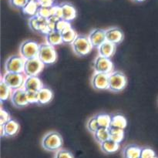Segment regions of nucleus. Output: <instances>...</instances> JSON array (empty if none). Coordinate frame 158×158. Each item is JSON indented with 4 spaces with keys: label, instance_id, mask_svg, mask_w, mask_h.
Listing matches in <instances>:
<instances>
[{
    "label": "nucleus",
    "instance_id": "nucleus-1",
    "mask_svg": "<svg viewBox=\"0 0 158 158\" xmlns=\"http://www.w3.org/2000/svg\"><path fill=\"white\" fill-rule=\"evenodd\" d=\"M63 146V138L58 132L47 133L42 140V147L48 151H58Z\"/></svg>",
    "mask_w": 158,
    "mask_h": 158
},
{
    "label": "nucleus",
    "instance_id": "nucleus-2",
    "mask_svg": "<svg viewBox=\"0 0 158 158\" xmlns=\"http://www.w3.org/2000/svg\"><path fill=\"white\" fill-rule=\"evenodd\" d=\"M37 58L44 66L51 65L56 61V51L54 46H50L47 43H42V44H40Z\"/></svg>",
    "mask_w": 158,
    "mask_h": 158
},
{
    "label": "nucleus",
    "instance_id": "nucleus-3",
    "mask_svg": "<svg viewBox=\"0 0 158 158\" xmlns=\"http://www.w3.org/2000/svg\"><path fill=\"white\" fill-rule=\"evenodd\" d=\"M127 83L126 76L122 72L116 71L109 74V89L112 92H121L125 89Z\"/></svg>",
    "mask_w": 158,
    "mask_h": 158
},
{
    "label": "nucleus",
    "instance_id": "nucleus-4",
    "mask_svg": "<svg viewBox=\"0 0 158 158\" xmlns=\"http://www.w3.org/2000/svg\"><path fill=\"white\" fill-rule=\"evenodd\" d=\"M73 52L79 56H85L90 53L93 46L89 42L88 36L78 35L75 41L72 43Z\"/></svg>",
    "mask_w": 158,
    "mask_h": 158
},
{
    "label": "nucleus",
    "instance_id": "nucleus-5",
    "mask_svg": "<svg viewBox=\"0 0 158 158\" xmlns=\"http://www.w3.org/2000/svg\"><path fill=\"white\" fill-rule=\"evenodd\" d=\"M40 45L32 40H26L23 42L19 47V54L24 60H31L37 58Z\"/></svg>",
    "mask_w": 158,
    "mask_h": 158
},
{
    "label": "nucleus",
    "instance_id": "nucleus-6",
    "mask_svg": "<svg viewBox=\"0 0 158 158\" xmlns=\"http://www.w3.org/2000/svg\"><path fill=\"white\" fill-rule=\"evenodd\" d=\"M25 80L26 78L24 73H13L7 72H6L2 79V81L4 82L12 90H16L23 88Z\"/></svg>",
    "mask_w": 158,
    "mask_h": 158
},
{
    "label": "nucleus",
    "instance_id": "nucleus-7",
    "mask_svg": "<svg viewBox=\"0 0 158 158\" xmlns=\"http://www.w3.org/2000/svg\"><path fill=\"white\" fill-rule=\"evenodd\" d=\"M25 62L26 60H24L21 56H11L5 63V70L7 73H24Z\"/></svg>",
    "mask_w": 158,
    "mask_h": 158
},
{
    "label": "nucleus",
    "instance_id": "nucleus-8",
    "mask_svg": "<svg viewBox=\"0 0 158 158\" xmlns=\"http://www.w3.org/2000/svg\"><path fill=\"white\" fill-rule=\"evenodd\" d=\"M94 69L95 73L110 74L114 70V64L109 58L98 56L94 62Z\"/></svg>",
    "mask_w": 158,
    "mask_h": 158
},
{
    "label": "nucleus",
    "instance_id": "nucleus-9",
    "mask_svg": "<svg viewBox=\"0 0 158 158\" xmlns=\"http://www.w3.org/2000/svg\"><path fill=\"white\" fill-rule=\"evenodd\" d=\"M44 68V65L38 58L27 60L25 62L24 74L26 77H37Z\"/></svg>",
    "mask_w": 158,
    "mask_h": 158
},
{
    "label": "nucleus",
    "instance_id": "nucleus-10",
    "mask_svg": "<svg viewBox=\"0 0 158 158\" xmlns=\"http://www.w3.org/2000/svg\"><path fill=\"white\" fill-rule=\"evenodd\" d=\"M91 84L96 90L102 91L109 89V74L95 73L93 75Z\"/></svg>",
    "mask_w": 158,
    "mask_h": 158
},
{
    "label": "nucleus",
    "instance_id": "nucleus-11",
    "mask_svg": "<svg viewBox=\"0 0 158 158\" xmlns=\"http://www.w3.org/2000/svg\"><path fill=\"white\" fill-rule=\"evenodd\" d=\"M11 101L14 106L17 108H23L28 106L29 103L26 97V90L24 88L16 89L12 92Z\"/></svg>",
    "mask_w": 158,
    "mask_h": 158
},
{
    "label": "nucleus",
    "instance_id": "nucleus-12",
    "mask_svg": "<svg viewBox=\"0 0 158 158\" xmlns=\"http://www.w3.org/2000/svg\"><path fill=\"white\" fill-rule=\"evenodd\" d=\"M106 41L113 43L114 45H118L123 40V33L121 29L119 28L114 27L105 30Z\"/></svg>",
    "mask_w": 158,
    "mask_h": 158
},
{
    "label": "nucleus",
    "instance_id": "nucleus-13",
    "mask_svg": "<svg viewBox=\"0 0 158 158\" xmlns=\"http://www.w3.org/2000/svg\"><path fill=\"white\" fill-rule=\"evenodd\" d=\"M88 39H89L93 48H97L98 49L104 42H106L105 30L100 29H94V30L91 31L90 33L89 34Z\"/></svg>",
    "mask_w": 158,
    "mask_h": 158
},
{
    "label": "nucleus",
    "instance_id": "nucleus-14",
    "mask_svg": "<svg viewBox=\"0 0 158 158\" xmlns=\"http://www.w3.org/2000/svg\"><path fill=\"white\" fill-rule=\"evenodd\" d=\"M43 87L41 80L37 77H26L23 88L29 92H39Z\"/></svg>",
    "mask_w": 158,
    "mask_h": 158
},
{
    "label": "nucleus",
    "instance_id": "nucleus-15",
    "mask_svg": "<svg viewBox=\"0 0 158 158\" xmlns=\"http://www.w3.org/2000/svg\"><path fill=\"white\" fill-rule=\"evenodd\" d=\"M63 10V18L62 19L70 23L77 17V10L72 4L69 2H64L60 5Z\"/></svg>",
    "mask_w": 158,
    "mask_h": 158
},
{
    "label": "nucleus",
    "instance_id": "nucleus-16",
    "mask_svg": "<svg viewBox=\"0 0 158 158\" xmlns=\"http://www.w3.org/2000/svg\"><path fill=\"white\" fill-rule=\"evenodd\" d=\"M116 52V45L109 42H104L100 47L98 48L99 56H101L106 58H110L114 55Z\"/></svg>",
    "mask_w": 158,
    "mask_h": 158
},
{
    "label": "nucleus",
    "instance_id": "nucleus-17",
    "mask_svg": "<svg viewBox=\"0 0 158 158\" xmlns=\"http://www.w3.org/2000/svg\"><path fill=\"white\" fill-rule=\"evenodd\" d=\"M52 98H53V93L49 88L43 86L38 92V104H47L52 101Z\"/></svg>",
    "mask_w": 158,
    "mask_h": 158
},
{
    "label": "nucleus",
    "instance_id": "nucleus-18",
    "mask_svg": "<svg viewBox=\"0 0 158 158\" xmlns=\"http://www.w3.org/2000/svg\"><path fill=\"white\" fill-rule=\"evenodd\" d=\"M142 148L134 144L127 145L123 151L124 158H140Z\"/></svg>",
    "mask_w": 158,
    "mask_h": 158
},
{
    "label": "nucleus",
    "instance_id": "nucleus-19",
    "mask_svg": "<svg viewBox=\"0 0 158 158\" xmlns=\"http://www.w3.org/2000/svg\"><path fill=\"white\" fill-rule=\"evenodd\" d=\"M100 148H101V151L105 154H112L119 151L120 143H116L114 140L109 139L103 143H100Z\"/></svg>",
    "mask_w": 158,
    "mask_h": 158
},
{
    "label": "nucleus",
    "instance_id": "nucleus-20",
    "mask_svg": "<svg viewBox=\"0 0 158 158\" xmlns=\"http://www.w3.org/2000/svg\"><path fill=\"white\" fill-rule=\"evenodd\" d=\"M127 126V121L126 117L122 114H115L111 116V124L112 127L119 128V129L124 130Z\"/></svg>",
    "mask_w": 158,
    "mask_h": 158
},
{
    "label": "nucleus",
    "instance_id": "nucleus-21",
    "mask_svg": "<svg viewBox=\"0 0 158 158\" xmlns=\"http://www.w3.org/2000/svg\"><path fill=\"white\" fill-rule=\"evenodd\" d=\"M39 8H40V5L38 4L37 1H29L22 10L25 15L32 18L37 15Z\"/></svg>",
    "mask_w": 158,
    "mask_h": 158
},
{
    "label": "nucleus",
    "instance_id": "nucleus-22",
    "mask_svg": "<svg viewBox=\"0 0 158 158\" xmlns=\"http://www.w3.org/2000/svg\"><path fill=\"white\" fill-rule=\"evenodd\" d=\"M3 127L7 137H14L18 134L19 131V125L14 120H10L6 124L3 125Z\"/></svg>",
    "mask_w": 158,
    "mask_h": 158
},
{
    "label": "nucleus",
    "instance_id": "nucleus-23",
    "mask_svg": "<svg viewBox=\"0 0 158 158\" xmlns=\"http://www.w3.org/2000/svg\"><path fill=\"white\" fill-rule=\"evenodd\" d=\"M46 43L52 46H56L60 45L61 43H63V39H62L61 33L57 32L56 30L50 32L46 35Z\"/></svg>",
    "mask_w": 158,
    "mask_h": 158
},
{
    "label": "nucleus",
    "instance_id": "nucleus-24",
    "mask_svg": "<svg viewBox=\"0 0 158 158\" xmlns=\"http://www.w3.org/2000/svg\"><path fill=\"white\" fill-rule=\"evenodd\" d=\"M109 133L110 139L115 141L116 143H120L124 138V130L110 127L109 128Z\"/></svg>",
    "mask_w": 158,
    "mask_h": 158
},
{
    "label": "nucleus",
    "instance_id": "nucleus-25",
    "mask_svg": "<svg viewBox=\"0 0 158 158\" xmlns=\"http://www.w3.org/2000/svg\"><path fill=\"white\" fill-rule=\"evenodd\" d=\"M94 137L96 140V141L98 142L99 143H103L104 141L110 139L109 129L100 127L94 134Z\"/></svg>",
    "mask_w": 158,
    "mask_h": 158
},
{
    "label": "nucleus",
    "instance_id": "nucleus-26",
    "mask_svg": "<svg viewBox=\"0 0 158 158\" xmlns=\"http://www.w3.org/2000/svg\"><path fill=\"white\" fill-rule=\"evenodd\" d=\"M61 35L63 43H71V44L75 41L76 39L78 36L77 32L72 27L62 32Z\"/></svg>",
    "mask_w": 158,
    "mask_h": 158
},
{
    "label": "nucleus",
    "instance_id": "nucleus-27",
    "mask_svg": "<svg viewBox=\"0 0 158 158\" xmlns=\"http://www.w3.org/2000/svg\"><path fill=\"white\" fill-rule=\"evenodd\" d=\"M97 123L100 128H106L109 129L111 124V116L106 114H100L96 116Z\"/></svg>",
    "mask_w": 158,
    "mask_h": 158
},
{
    "label": "nucleus",
    "instance_id": "nucleus-28",
    "mask_svg": "<svg viewBox=\"0 0 158 158\" xmlns=\"http://www.w3.org/2000/svg\"><path fill=\"white\" fill-rule=\"evenodd\" d=\"M12 89L1 80V83H0V100L1 102L9 100L12 97Z\"/></svg>",
    "mask_w": 158,
    "mask_h": 158
},
{
    "label": "nucleus",
    "instance_id": "nucleus-29",
    "mask_svg": "<svg viewBox=\"0 0 158 158\" xmlns=\"http://www.w3.org/2000/svg\"><path fill=\"white\" fill-rule=\"evenodd\" d=\"M52 15H53L52 6H49V7L40 6V8H39L38 13H37V15H39V16L49 19V18L52 16Z\"/></svg>",
    "mask_w": 158,
    "mask_h": 158
},
{
    "label": "nucleus",
    "instance_id": "nucleus-30",
    "mask_svg": "<svg viewBox=\"0 0 158 158\" xmlns=\"http://www.w3.org/2000/svg\"><path fill=\"white\" fill-rule=\"evenodd\" d=\"M86 127H87L88 131L90 133H92V134H94V133L100 128L98 123H97L96 116L95 117H91V118H89L87 123H86Z\"/></svg>",
    "mask_w": 158,
    "mask_h": 158
},
{
    "label": "nucleus",
    "instance_id": "nucleus-31",
    "mask_svg": "<svg viewBox=\"0 0 158 158\" xmlns=\"http://www.w3.org/2000/svg\"><path fill=\"white\" fill-rule=\"evenodd\" d=\"M71 27H72V26H71L70 23L66 22L63 19H60V21L57 22L56 24V30L57 32H60V33H62V32H64L65 30H66V29H69V28Z\"/></svg>",
    "mask_w": 158,
    "mask_h": 158
},
{
    "label": "nucleus",
    "instance_id": "nucleus-32",
    "mask_svg": "<svg viewBox=\"0 0 158 158\" xmlns=\"http://www.w3.org/2000/svg\"><path fill=\"white\" fill-rule=\"evenodd\" d=\"M156 157V153L152 148H143L141 150L140 158H154Z\"/></svg>",
    "mask_w": 158,
    "mask_h": 158
},
{
    "label": "nucleus",
    "instance_id": "nucleus-33",
    "mask_svg": "<svg viewBox=\"0 0 158 158\" xmlns=\"http://www.w3.org/2000/svg\"><path fill=\"white\" fill-rule=\"evenodd\" d=\"M10 120H12L10 114L8 111L1 109V110H0V123H1V125L6 124Z\"/></svg>",
    "mask_w": 158,
    "mask_h": 158
},
{
    "label": "nucleus",
    "instance_id": "nucleus-34",
    "mask_svg": "<svg viewBox=\"0 0 158 158\" xmlns=\"http://www.w3.org/2000/svg\"><path fill=\"white\" fill-rule=\"evenodd\" d=\"M26 97L29 104L38 103V92H29L26 91Z\"/></svg>",
    "mask_w": 158,
    "mask_h": 158
},
{
    "label": "nucleus",
    "instance_id": "nucleus-35",
    "mask_svg": "<svg viewBox=\"0 0 158 158\" xmlns=\"http://www.w3.org/2000/svg\"><path fill=\"white\" fill-rule=\"evenodd\" d=\"M55 158H74V157L70 151L60 149L56 153Z\"/></svg>",
    "mask_w": 158,
    "mask_h": 158
},
{
    "label": "nucleus",
    "instance_id": "nucleus-36",
    "mask_svg": "<svg viewBox=\"0 0 158 158\" xmlns=\"http://www.w3.org/2000/svg\"><path fill=\"white\" fill-rule=\"evenodd\" d=\"M29 0H9L11 6L16 9H22L25 7Z\"/></svg>",
    "mask_w": 158,
    "mask_h": 158
},
{
    "label": "nucleus",
    "instance_id": "nucleus-37",
    "mask_svg": "<svg viewBox=\"0 0 158 158\" xmlns=\"http://www.w3.org/2000/svg\"><path fill=\"white\" fill-rule=\"evenodd\" d=\"M55 0H37V2L40 6H44V7H49L53 6Z\"/></svg>",
    "mask_w": 158,
    "mask_h": 158
},
{
    "label": "nucleus",
    "instance_id": "nucleus-38",
    "mask_svg": "<svg viewBox=\"0 0 158 158\" xmlns=\"http://www.w3.org/2000/svg\"><path fill=\"white\" fill-rule=\"evenodd\" d=\"M6 135V131H5V129H4V127H3V125H1V137H5Z\"/></svg>",
    "mask_w": 158,
    "mask_h": 158
},
{
    "label": "nucleus",
    "instance_id": "nucleus-39",
    "mask_svg": "<svg viewBox=\"0 0 158 158\" xmlns=\"http://www.w3.org/2000/svg\"><path fill=\"white\" fill-rule=\"evenodd\" d=\"M134 2H143L144 1V0H134Z\"/></svg>",
    "mask_w": 158,
    "mask_h": 158
},
{
    "label": "nucleus",
    "instance_id": "nucleus-40",
    "mask_svg": "<svg viewBox=\"0 0 158 158\" xmlns=\"http://www.w3.org/2000/svg\"><path fill=\"white\" fill-rule=\"evenodd\" d=\"M29 1H37V0H29Z\"/></svg>",
    "mask_w": 158,
    "mask_h": 158
},
{
    "label": "nucleus",
    "instance_id": "nucleus-41",
    "mask_svg": "<svg viewBox=\"0 0 158 158\" xmlns=\"http://www.w3.org/2000/svg\"><path fill=\"white\" fill-rule=\"evenodd\" d=\"M154 158H158V157H154Z\"/></svg>",
    "mask_w": 158,
    "mask_h": 158
}]
</instances>
